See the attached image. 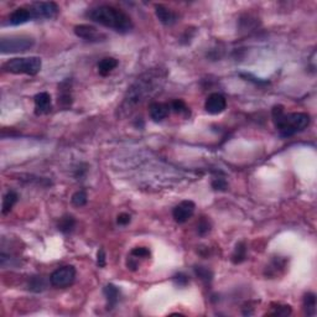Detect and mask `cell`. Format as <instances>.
I'll return each instance as SVG.
<instances>
[{
    "mask_svg": "<svg viewBox=\"0 0 317 317\" xmlns=\"http://www.w3.org/2000/svg\"><path fill=\"white\" fill-rule=\"evenodd\" d=\"M166 78H168V71L161 67L150 68L140 74L128 88L122 104L118 107V112L120 115L130 114L138 105L143 104L145 100L156 96L163 89Z\"/></svg>",
    "mask_w": 317,
    "mask_h": 317,
    "instance_id": "cell-1",
    "label": "cell"
},
{
    "mask_svg": "<svg viewBox=\"0 0 317 317\" xmlns=\"http://www.w3.org/2000/svg\"><path fill=\"white\" fill-rule=\"evenodd\" d=\"M86 16L92 21L120 34L129 33L134 27L128 14L112 5H98L91 8L86 13Z\"/></svg>",
    "mask_w": 317,
    "mask_h": 317,
    "instance_id": "cell-2",
    "label": "cell"
},
{
    "mask_svg": "<svg viewBox=\"0 0 317 317\" xmlns=\"http://www.w3.org/2000/svg\"><path fill=\"white\" fill-rule=\"evenodd\" d=\"M272 118L276 130L282 138H290L296 133L302 131L307 128L311 120L307 113H286L280 104L273 107Z\"/></svg>",
    "mask_w": 317,
    "mask_h": 317,
    "instance_id": "cell-3",
    "label": "cell"
},
{
    "mask_svg": "<svg viewBox=\"0 0 317 317\" xmlns=\"http://www.w3.org/2000/svg\"><path fill=\"white\" fill-rule=\"evenodd\" d=\"M42 61L40 57H16L11 59L3 65V71L14 74H28L35 76L41 71Z\"/></svg>",
    "mask_w": 317,
    "mask_h": 317,
    "instance_id": "cell-4",
    "label": "cell"
},
{
    "mask_svg": "<svg viewBox=\"0 0 317 317\" xmlns=\"http://www.w3.org/2000/svg\"><path fill=\"white\" fill-rule=\"evenodd\" d=\"M35 45V39L28 35H11L4 36L0 40V52L7 54H19L30 50Z\"/></svg>",
    "mask_w": 317,
    "mask_h": 317,
    "instance_id": "cell-5",
    "label": "cell"
},
{
    "mask_svg": "<svg viewBox=\"0 0 317 317\" xmlns=\"http://www.w3.org/2000/svg\"><path fill=\"white\" fill-rule=\"evenodd\" d=\"M74 279H76V268L72 265H65L51 274L50 284L57 289H65L73 284Z\"/></svg>",
    "mask_w": 317,
    "mask_h": 317,
    "instance_id": "cell-6",
    "label": "cell"
},
{
    "mask_svg": "<svg viewBox=\"0 0 317 317\" xmlns=\"http://www.w3.org/2000/svg\"><path fill=\"white\" fill-rule=\"evenodd\" d=\"M31 14H33L34 20L39 19H52L57 16L60 8L56 3L54 2H39L33 3L29 5Z\"/></svg>",
    "mask_w": 317,
    "mask_h": 317,
    "instance_id": "cell-7",
    "label": "cell"
},
{
    "mask_svg": "<svg viewBox=\"0 0 317 317\" xmlns=\"http://www.w3.org/2000/svg\"><path fill=\"white\" fill-rule=\"evenodd\" d=\"M73 31L77 37L85 40V41L99 42V41H104V40L107 39L105 34L100 33L97 28L92 27V25H87V24L76 25L73 29Z\"/></svg>",
    "mask_w": 317,
    "mask_h": 317,
    "instance_id": "cell-8",
    "label": "cell"
},
{
    "mask_svg": "<svg viewBox=\"0 0 317 317\" xmlns=\"http://www.w3.org/2000/svg\"><path fill=\"white\" fill-rule=\"evenodd\" d=\"M195 209H196L195 202H192V201L190 200L182 201V202L178 203L174 208V211H172V217H174L175 222L178 224L186 223V222L194 216Z\"/></svg>",
    "mask_w": 317,
    "mask_h": 317,
    "instance_id": "cell-9",
    "label": "cell"
},
{
    "mask_svg": "<svg viewBox=\"0 0 317 317\" xmlns=\"http://www.w3.org/2000/svg\"><path fill=\"white\" fill-rule=\"evenodd\" d=\"M227 108V99L222 96L221 93H212L207 97L204 102V109L207 113L216 115L221 114L222 112L226 111Z\"/></svg>",
    "mask_w": 317,
    "mask_h": 317,
    "instance_id": "cell-10",
    "label": "cell"
},
{
    "mask_svg": "<svg viewBox=\"0 0 317 317\" xmlns=\"http://www.w3.org/2000/svg\"><path fill=\"white\" fill-rule=\"evenodd\" d=\"M72 81L65 80L59 85V97H57V102L59 105L63 109L71 108L73 98H72Z\"/></svg>",
    "mask_w": 317,
    "mask_h": 317,
    "instance_id": "cell-11",
    "label": "cell"
},
{
    "mask_svg": "<svg viewBox=\"0 0 317 317\" xmlns=\"http://www.w3.org/2000/svg\"><path fill=\"white\" fill-rule=\"evenodd\" d=\"M34 103H35V114L44 115L48 114L52 111V102H51V96L47 92H40L34 97Z\"/></svg>",
    "mask_w": 317,
    "mask_h": 317,
    "instance_id": "cell-12",
    "label": "cell"
},
{
    "mask_svg": "<svg viewBox=\"0 0 317 317\" xmlns=\"http://www.w3.org/2000/svg\"><path fill=\"white\" fill-rule=\"evenodd\" d=\"M170 111H171V108H170V104H168V103L152 102L151 104L149 105L150 118L156 123L163 122L165 118H168Z\"/></svg>",
    "mask_w": 317,
    "mask_h": 317,
    "instance_id": "cell-13",
    "label": "cell"
},
{
    "mask_svg": "<svg viewBox=\"0 0 317 317\" xmlns=\"http://www.w3.org/2000/svg\"><path fill=\"white\" fill-rule=\"evenodd\" d=\"M155 15L158 19L161 24L166 25V27H171V25L177 22V14L174 10L169 9V8L164 7V5H156L155 7Z\"/></svg>",
    "mask_w": 317,
    "mask_h": 317,
    "instance_id": "cell-14",
    "label": "cell"
},
{
    "mask_svg": "<svg viewBox=\"0 0 317 317\" xmlns=\"http://www.w3.org/2000/svg\"><path fill=\"white\" fill-rule=\"evenodd\" d=\"M286 264H287L286 258L275 256V258L272 259V261L267 265V268H265L264 275L270 279L276 278L278 275H280L281 272H284L285 268H286Z\"/></svg>",
    "mask_w": 317,
    "mask_h": 317,
    "instance_id": "cell-15",
    "label": "cell"
},
{
    "mask_svg": "<svg viewBox=\"0 0 317 317\" xmlns=\"http://www.w3.org/2000/svg\"><path fill=\"white\" fill-rule=\"evenodd\" d=\"M8 20H9L10 25L18 27V25H22L25 24V22L31 21V20H34V18L30 9H29V7H21L14 10L9 15V19Z\"/></svg>",
    "mask_w": 317,
    "mask_h": 317,
    "instance_id": "cell-16",
    "label": "cell"
},
{
    "mask_svg": "<svg viewBox=\"0 0 317 317\" xmlns=\"http://www.w3.org/2000/svg\"><path fill=\"white\" fill-rule=\"evenodd\" d=\"M103 294H104L107 300V310H113L117 306L118 302H119L120 290L115 285L108 284L103 289Z\"/></svg>",
    "mask_w": 317,
    "mask_h": 317,
    "instance_id": "cell-17",
    "label": "cell"
},
{
    "mask_svg": "<svg viewBox=\"0 0 317 317\" xmlns=\"http://www.w3.org/2000/svg\"><path fill=\"white\" fill-rule=\"evenodd\" d=\"M118 65H119V62L114 57H104L98 62V72L103 77L109 76L118 67Z\"/></svg>",
    "mask_w": 317,
    "mask_h": 317,
    "instance_id": "cell-18",
    "label": "cell"
},
{
    "mask_svg": "<svg viewBox=\"0 0 317 317\" xmlns=\"http://www.w3.org/2000/svg\"><path fill=\"white\" fill-rule=\"evenodd\" d=\"M19 200V195L16 194L15 191H8L7 194L4 195V198H3V206H2V213L3 215H8L10 213L13 207L15 206V203L18 202Z\"/></svg>",
    "mask_w": 317,
    "mask_h": 317,
    "instance_id": "cell-19",
    "label": "cell"
},
{
    "mask_svg": "<svg viewBox=\"0 0 317 317\" xmlns=\"http://www.w3.org/2000/svg\"><path fill=\"white\" fill-rule=\"evenodd\" d=\"M76 227V220H74L73 216L71 215H65L60 218L59 223H57V228L60 232H62L63 234H68Z\"/></svg>",
    "mask_w": 317,
    "mask_h": 317,
    "instance_id": "cell-20",
    "label": "cell"
},
{
    "mask_svg": "<svg viewBox=\"0 0 317 317\" xmlns=\"http://www.w3.org/2000/svg\"><path fill=\"white\" fill-rule=\"evenodd\" d=\"M247 259V244L246 242H239L235 244L234 250H233V254L230 260L233 264H242Z\"/></svg>",
    "mask_w": 317,
    "mask_h": 317,
    "instance_id": "cell-21",
    "label": "cell"
},
{
    "mask_svg": "<svg viewBox=\"0 0 317 317\" xmlns=\"http://www.w3.org/2000/svg\"><path fill=\"white\" fill-rule=\"evenodd\" d=\"M194 272L198 279L203 282L206 286H209L213 280V273L208 268L202 267V265H196L194 268Z\"/></svg>",
    "mask_w": 317,
    "mask_h": 317,
    "instance_id": "cell-22",
    "label": "cell"
},
{
    "mask_svg": "<svg viewBox=\"0 0 317 317\" xmlns=\"http://www.w3.org/2000/svg\"><path fill=\"white\" fill-rule=\"evenodd\" d=\"M304 308L307 316L316 315V295L313 293H307L304 296Z\"/></svg>",
    "mask_w": 317,
    "mask_h": 317,
    "instance_id": "cell-23",
    "label": "cell"
},
{
    "mask_svg": "<svg viewBox=\"0 0 317 317\" xmlns=\"http://www.w3.org/2000/svg\"><path fill=\"white\" fill-rule=\"evenodd\" d=\"M46 286H47V282L42 276H33L28 282V289L33 293H42Z\"/></svg>",
    "mask_w": 317,
    "mask_h": 317,
    "instance_id": "cell-24",
    "label": "cell"
},
{
    "mask_svg": "<svg viewBox=\"0 0 317 317\" xmlns=\"http://www.w3.org/2000/svg\"><path fill=\"white\" fill-rule=\"evenodd\" d=\"M170 108H171L172 112H175L176 114L182 115V117L189 118L191 115V112H190V108L186 105V103L183 102L182 99H175L170 103Z\"/></svg>",
    "mask_w": 317,
    "mask_h": 317,
    "instance_id": "cell-25",
    "label": "cell"
},
{
    "mask_svg": "<svg viewBox=\"0 0 317 317\" xmlns=\"http://www.w3.org/2000/svg\"><path fill=\"white\" fill-rule=\"evenodd\" d=\"M87 201H88V196H87V192L83 191V190H80V191L74 192L73 195H72L71 197V202L73 206L76 207H83L87 204Z\"/></svg>",
    "mask_w": 317,
    "mask_h": 317,
    "instance_id": "cell-26",
    "label": "cell"
},
{
    "mask_svg": "<svg viewBox=\"0 0 317 317\" xmlns=\"http://www.w3.org/2000/svg\"><path fill=\"white\" fill-rule=\"evenodd\" d=\"M291 313L290 305H281V304H272V311L268 315L273 316H287Z\"/></svg>",
    "mask_w": 317,
    "mask_h": 317,
    "instance_id": "cell-27",
    "label": "cell"
},
{
    "mask_svg": "<svg viewBox=\"0 0 317 317\" xmlns=\"http://www.w3.org/2000/svg\"><path fill=\"white\" fill-rule=\"evenodd\" d=\"M211 229H212L211 221H209L207 217H201L200 221H198V223H197L198 235H201V237H204V235H207L209 232H211Z\"/></svg>",
    "mask_w": 317,
    "mask_h": 317,
    "instance_id": "cell-28",
    "label": "cell"
},
{
    "mask_svg": "<svg viewBox=\"0 0 317 317\" xmlns=\"http://www.w3.org/2000/svg\"><path fill=\"white\" fill-rule=\"evenodd\" d=\"M172 282L178 287H185L190 284V278L185 273H177L176 275L172 276Z\"/></svg>",
    "mask_w": 317,
    "mask_h": 317,
    "instance_id": "cell-29",
    "label": "cell"
},
{
    "mask_svg": "<svg viewBox=\"0 0 317 317\" xmlns=\"http://www.w3.org/2000/svg\"><path fill=\"white\" fill-rule=\"evenodd\" d=\"M211 186L213 190H216V191H227V190H228V182H227L226 178L223 177L213 178Z\"/></svg>",
    "mask_w": 317,
    "mask_h": 317,
    "instance_id": "cell-30",
    "label": "cell"
},
{
    "mask_svg": "<svg viewBox=\"0 0 317 317\" xmlns=\"http://www.w3.org/2000/svg\"><path fill=\"white\" fill-rule=\"evenodd\" d=\"M130 255L137 258L138 260H139V259H148L150 256V250L145 247H137L131 250Z\"/></svg>",
    "mask_w": 317,
    "mask_h": 317,
    "instance_id": "cell-31",
    "label": "cell"
},
{
    "mask_svg": "<svg viewBox=\"0 0 317 317\" xmlns=\"http://www.w3.org/2000/svg\"><path fill=\"white\" fill-rule=\"evenodd\" d=\"M97 265L99 268H104L107 265V254L103 248L97 252Z\"/></svg>",
    "mask_w": 317,
    "mask_h": 317,
    "instance_id": "cell-32",
    "label": "cell"
},
{
    "mask_svg": "<svg viewBox=\"0 0 317 317\" xmlns=\"http://www.w3.org/2000/svg\"><path fill=\"white\" fill-rule=\"evenodd\" d=\"M131 221V216L129 213H120L117 217V223L119 226H128Z\"/></svg>",
    "mask_w": 317,
    "mask_h": 317,
    "instance_id": "cell-33",
    "label": "cell"
}]
</instances>
